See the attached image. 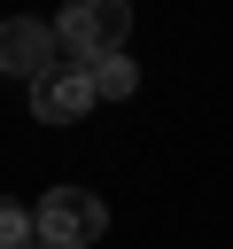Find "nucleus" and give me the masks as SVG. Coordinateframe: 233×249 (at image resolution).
<instances>
[{"label":"nucleus","mask_w":233,"mask_h":249,"mask_svg":"<svg viewBox=\"0 0 233 249\" xmlns=\"http://www.w3.org/2000/svg\"><path fill=\"white\" fill-rule=\"evenodd\" d=\"M124 31H132V0H62L54 16V39L70 47V62L124 54Z\"/></svg>","instance_id":"1"},{"label":"nucleus","mask_w":233,"mask_h":249,"mask_svg":"<svg viewBox=\"0 0 233 249\" xmlns=\"http://www.w3.org/2000/svg\"><path fill=\"white\" fill-rule=\"evenodd\" d=\"M31 226H39V241H54V249H93V241L109 233V202H101L93 187H47L39 210H31Z\"/></svg>","instance_id":"2"},{"label":"nucleus","mask_w":233,"mask_h":249,"mask_svg":"<svg viewBox=\"0 0 233 249\" xmlns=\"http://www.w3.org/2000/svg\"><path fill=\"white\" fill-rule=\"evenodd\" d=\"M85 109H93L85 62H54L47 78H31V117H39V124H78Z\"/></svg>","instance_id":"3"},{"label":"nucleus","mask_w":233,"mask_h":249,"mask_svg":"<svg viewBox=\"0 0 233 249\" xmlns=\"http://www.w3.org/2000/svg\"><path fill=\"white\" fill-rule=\"evenodd\" d=\"M54 47H62V39H54L47 16H8V23H0V70H8V78H47V70H54Z\"/></svg>","instance_id":"4"},{"label":"nucleus","mask_w":233,"mask_h":249,"mask_svg":"<svg viewBox=\"0 0 233 249\" xmlns=\"http://www.w3.org/2000/svg\"><path fill=\"white\" fill-rule=\"evenodd\" d=\"M85 78H93V101H132V86H140L132 54H101V62H85Z\"/></svg>","instance_id":"5"},{"label":"nucleus","mask_w":233,"mask_h":249,"mask_svg":"<svg viewBox=\"0 0 233 249\" xmlns=\"http://www.w3.org/2000/svg\"><path fill=\"white\" fill-rule=\"evenodd\" d=\"M31 241H39V226H31V210L0 195V249H31Z\"/></svg>","instance_id":"6"},{"label":"nucleus","mask_w":233,"mask_h":249,"mask_svg":"<svg viewBox=\"0 0 233 249\" xmlns=\"http://www.w3.org/2000/svg\"><path fill=\"white\" fill-rule=\"evenodd\" d=\"M31 249H54V241H31Z\"/></svg>","instance_id":"7"}]
</instances>
